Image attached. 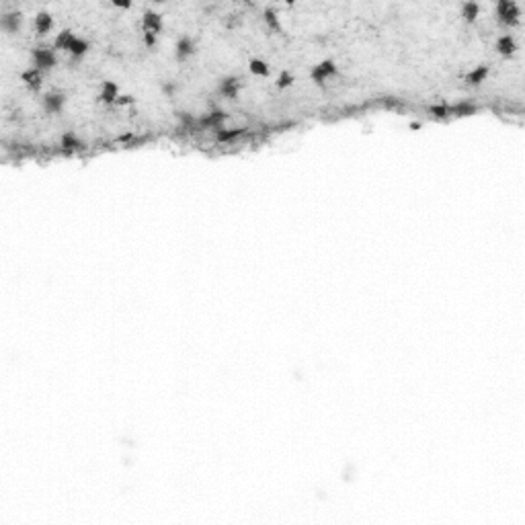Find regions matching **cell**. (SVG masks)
Here are the masks:
<instances>
[{
    "label": "cell",
    "mask_w": 525,
    "mask_h": 525,
    "mask_svg": "<svg viewBox=\"0 0 525 525\" xmlns=\"http://www.w3.org/2000/svg\"><path fill=\"white\" fill-rule=\"evenodd\" d=\"M62 146H64V148H70V150H74V148H80V142H78L72 134H66V136L62 138Z\"/></svg>",
    "instance_id": "20"
},
{
    "label": "cell",
    "mask_w": 525,
    "mask_h": 525,
    "mask_svg": "<svg viewBox=\"0 0 525 525\" xmlns=\"http://www.w3.org/2000/svg\"><path fill=\"white\" fill-rule=\"evenodd\" d=\"M291 82H293V74H289V72H281L279 78H277L279 88H287V86H291Z\"/></svg>",
    "instance_id": "19"
},
{
    "label": "cell",
    "mask_w": 525,
    "mask_h": 525,
    "mask_svg": "<svg viewBox=\"0 0 525 525\" xmlns=\"http://www.w3.org/2000/svg\"><path fill=\"white\" fill-rule=\"evenodd\" d=\"M142 29H144V33L156 35V33L162 29V19H160V15L154 13V11L144 13V17H142Z\"/></svg>",
    "instance_id": "4"
},
{
    "label": "cell",
    "mask_w": 525,
    "mask_h": 525,
    "mask_svg": "<svg viewBox=\"0 0 525 525\" xmlns=\"http://www.w3.org/2000/svg\"><path fill=\"white\" fill-rule=\"evenodd\" d=\"M515 49H517V43H515L513 35H503V37H499V41H497V51H499V54L511 56V54H515Z\"/></svg>",
    "instance_id": "8"
},
{
    "label": "cell",
    "mask_w": 525,
    "mask_h": 525,
    "mask_svg": "<svg viewBox=\"0 0 525 525\" xmlns=\"http://www.w3.org/2000/svg\"><path fill=\"white\" fill-rule=\"evenodd\" d=\"M486 74H488V68H486V66H478L476 70H472V72L468 74L466 82H468V84H472V86H474V84H480V82L486 78Z\"/></svg>",
    "instance_id": "16"
},
{
    "label": "cell",
    "mask_w": 525,
    "mask_h": 525,
    "mask_svg": "<svg viewBox=\"0 0 525 525\" xmlns=\"http://www.w3.org/2000/svg\"><path fill=\"white\" fill-rule=\"evenodd\" d=\"M0 25H3V29H7V31H11V33H15V31L19 29V25H21V13H9V15H3V19H0Z\"/></svg>",
    "instance_id": "11"
},
{
    "label": "cell",
    "mask_w": 525,
    "mask_h": 525,
    "mask_svg": "<svg viewBox=\"0 0 525 525\" xmlns=\"http://www.w3.org/2000/svg\"><path fill=\"white\" fill-rule=\"evenodd\" d=\"M431 113L435 117H445L447 115V107H443V105H439V107H431Z\"/></svg>",
    "instance_id": "21"
},
{
    "label": "cell",
    "mask_w": 525,
    "mask_h": 525,
    "mask_svg": "<svg viewBox=\"0 0 525 525\" xmlns=\"http://www.w3.org/2000/svg\"><path fill=\"white\" fill-rule=\"evenodd\" d=\"M66 103V96L60 92H49L43 96V109L45 113H60Z\"/></svg>",
    "instance_id": "5"
},
{
    "label": "cell",
    "mask_w": 525,
    "mask_h": 525,
    "mask_svg": "<svg viewBox=\"0 0 525 525\" xmlns=\"http://www.w3.org/2000/svg\"><path fill=\"white\" fill-rule=\"evenodd\" d=\"M23 82H25L31 90H37V88L41 86V70L29 68L27 72H23Z\"/></svg>",
    "instance_id": "10"
},
{
    "label": "cell",
    "mask_w": 525,
    "mask_h": 525,
    "mask_svg": "<svg viewBox=\"0 0 525 525\" xmlns=\"http://www.w3.org/2000/svg\"><path fill=\"white\" fill-rule=\"evenodd\" d=\"M86 49H88V43L84 41V39H74L72 41V45H70V49H68V54L72 56V58H82L84 54H86Z\"/></svg>",
    "instance_id": "15"
},
{
    "label": "cell",
    "mask_w": 525,
    "mask_h": 525,
    "mask_svg": "<svg viewBox=\"0 0 525 525\" xmlns=\"http://www.w3.org/2000/svg\"><path fill=\"white\" fill-rule=\"evenodd\" d=\"M76 37H74V33L72 31H62V33H58V37L54 39V47L56 49H64V51H68L70 49V45H72V41H74Z\"/></svg>",
    "instance_id": "12"
},
{
    "label": "cell",
    "mask_w": 525,
    "mask_h": 525,
    "mask_svg": "<svg viewBox=\"0 0 525 525\" xmlns=\"http://www.w3.org/2000/svg\"><path fill=\"white\" fill-rule=\"evenodd\" d=\"M56 54H54V49H49V47H37L35 51H33V64H35V68L37 70H49V68H54L56 66Z\"/></svg>",
    "instance_id": "2"
},
{
    "label": "cell",
    "mask_w": 525,
    "mask_h": 525,
    "mask_svg": "<svg viewBox=\"0 0 525 525\" xmlns=\"http://www.w3.org/2000/svg\"><path fill=\"white\" fill-rule=\"evenodd\" d=\"M220 92L226 96V99H234L238 94V80L236 78H224L220 82Z\"/></svg>",
    "instance_id": "13"
},
{
    "label": "cell",
    "mask_w": 525,
    "mask_h": 525,
    "mask_svg": "<svg viewBox=\"0 0 525 525\" xmlns=\"http://www.w3.org/2000/svg\"><path fill=\"white\" fill-rule=\"evenodd\" d=\"M478 13H480V7H478L476 3H464V5H462V17H464L468 23L476 21Z\"/></svg>",
    "instance_id": "14"
},
{
    "label": "cell",
    "mask_w": 525,
    "mask_h": 525,
    "mask_svg": "<svg viewBox=\"0 0 525 525\" xmlns=\"http://www.w3.org/2000/svg\"><path fill=\"white\" fill-rule=\"evenodd\" d=\"M248 70L254 76H267L269 74V66H267V62H262V60H250L248 62Z\"/></svg>",
    "instance_id": "17"
},
{
    "label": "cell",
    "mask_w": 525,
    "mask_h": 525,
    "mask_svg": "<svg viewBox=\"0 0 525 525\" xmlns=\"http://www.w3.org/2000/svg\"><path fill=\"white\" fill-rule=\"evenodd\" d=\"M113 7H119V9H129L132 5H129V3H113Z\"/></svg>",
    "instance_id": "23"
},
{
    "label": "cell",
    "mask_w": 525,
    "mask_h": 525,
    "mask_svg": "<svg viewBox=\"0 0 525 525\" xmlns=\"http://www.w3.org/2000/svg\"><path fill=\"white\" fill-rule=\"evenodd\" d=\"M144 43L152 47V45L156 43V35H152V33H144Z\"/></svg>",
    "instance_id": "22"
},
{
    "label": "cell",
    "mask_w": 525,
    "mask_h": 525,
    "mask_svg": "<svg viewBox=\"0 0 525 525\" xmlns=\"http://www.w3.org/2000/svg\"><path fill=\"white\" fill-rule=\"evenodd\" d=\"M175 54H177V60H181V62H185L189 56H193V54H195V43H193V39H191V37H181V39L177 41V45H175Z\"/></svg>",
    "instance_id": "6"
},
{
    "label": "cell",
    "mask_w": 525,
    "mask_h": 525,
    "mask_svg": "<svg viewBox=\"0 0 525 525\" xmlns=\"http://www.w3.org/2000/svg\"><path fill=\"white\" fill-rule=\"evenodd\" d=\"M337 74V66H335V62H331V60H324V62H320L316 68L312 70V78L316 80L318 84H322L324 80H329L331 76H335Z\"/></svg>",
    "instance_id": "3"
},
{
    "label": "cell",
    "mask_w": 525,
    "mask_h": 525,
    "mask_svg": "<svg viewBox=\"0 0 525 525\" xmlns=\"http://www.w3.org/2000/svg\"><path fill=\"white\" fill-rule=\"evenodd\" d=\"M51 27H54V19H51L49 13H39V15L35 17V31H37L39 35L49 33Z\"/></svg>",
    "instance_id": "9"
},
{
    "label": "cell",
    "mask_w": 525,
    "mask_h": 525,
    "mask_svg": "<svg viewBox=\"0 0 525 525\" xmlns=\"http://www.w3.org/2000/svg\"><path fill=\"white\" fill-rule=\"evenodd\" d=\"M119 99V86L115 82H103L101 86V92H99V101L101 103H107V105H115V101Z\"/></svg>",
    "instance_id": "7"
},
{
    "label": "cell",
    "mask_w": 525,
    "mask_h": 525,
    "mask_svg": "<svg viewBox=\"0 0 525 525\" xmlns=\"http://www.w3.org/2000/svg\"><path fill=\"white\" fill-rule=\"evenodd\" d=\"M262 19H265V23L269 25V29H273V31H281L279 17H277V13H275L273 9H267L265 13H262Z\"/></svg>",
    "instance_id": "18"
},
{
    "label": "cell",
    "mask_w": 525,
    "mask_h": 525,
    "mask_svg": "<svg viewBox=\"0 0 525 525\" xmlns=\"http://www.w3.org/2000/svg\"><path fill=\"white\" fill-rule=\"evenodd\" d=\"M497 17L505 25H515L519 21V7L513 0H501L497 3Z\"/></svg>",
    "instance_id": "1"
}]
</instances>
